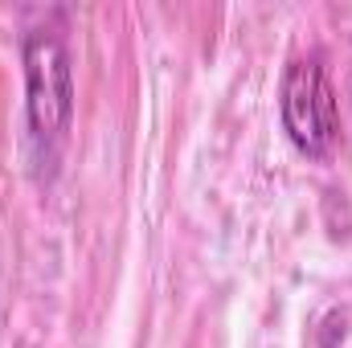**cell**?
<instances>
[{
    "label": "cell",
    "mask_w": 352,
    "mask_h": 348,
    "mask_svg": "<svg viewBox=\"0 0 352 348\" xmlns=\"http://www.w3.org/2000/svg\"><path fill=\"white\" fill-rule=\"evenodd\" d=\"M25 62V115H29V135L41 152H54L74 119V74H70V54L58 33L33 29L21 50Z\"/></svg>",
    "instance_id": "6da1fadb"
},
{
    "label": "cell",
    "mask_w": 352,
    "mask_h": 348,
    "mask_svg": "<svg viewBox=\"0 0 352 348\" xmlns=\"http://www.w3.org/2000/svg\"><path fill=\"white\" fill-rule=\"evenodd\" d=\"M283 131L307 160H328L336 144V94L320 66V58H299L287 66L278 87Z\"/></svg>",
    "instance_id": "7a4b0ae2"
}]
</instances>
